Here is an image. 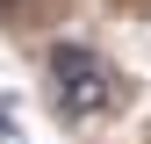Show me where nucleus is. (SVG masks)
<instances>
[{
  "instance_id": "nucleus-1",
  "label": "nucleus",
  "mask_w": 151,
  "mask_h": 144,
  "mask_svg": "<svg viewBox=\"0 0 151 144\" xmlns=\"http://www.w3.org/2000/svg\"><path fill=\"white\" fill-rule=\"evenodd\" d=\"M50 94L72 122H93V115H115L122 108V79L108 72V58H93L86 43H58L50 50Z\"/></svg>"
}]
</instances>
